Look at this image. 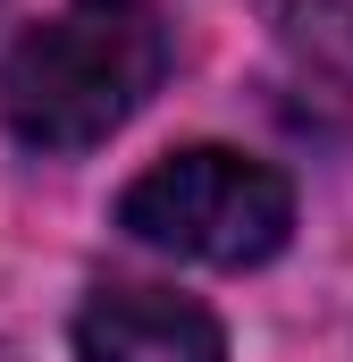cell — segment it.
I'll use <instances>...</instances> for the list:
<instances>
[{
  "instance_id": "4",
  "label": "cell",
  "mask_w": 353,
  "mask_h": 362,
  "mask_svg": "<svg viewBox=\"0 0 353 362\" xmlns=\"http://www.w3.org/2000/svg\"><path fill=\"white\" fill-rule=\"evenodd\" d=\"M0 362H8V354H0Z\"/></svg>"
},
{
  "instance_id": "2",
  "label": "cell",
  "mask_w": 353,
  "mask_h": 362,
  "mask_svg": "<svg viewBox=\"0 0 353 362\" xmlns=\"http://www.w3.org/2000/svg\"><path fill=\"white\" fill-rule=\"evenodd\" d=\"M118 228L135 245H160L185 262H210V270H253L294 228V185L269 160H244L227 144H193V152L152 160L118 194Z\"/></svg>"
},
{
  "instance_id": "1",
  "label": "cell",
  "mask_w": 353,
  "mask_h": 362,
  "mask_svg": "<svg viewBox=\"0 0 353 362\" xmlns=\"http://www.w3.org/2000/svg\"><path fill=\"white\" fill-rule=\"evenodd\" d=\"M169 76V25L143 0H76L0 68V118L25 152H92Z\"/></svg>"
},
{
  "instance_id": "3",
  "label": "cell",
  "mask_w": 353,
  "mask_h": 362,
  "mask_svg": "<svg viewBox=\"0 0 353 362\" xmlns=\"http://www.w3.org/2000/svg\"><path fill=\"white\" fill-rule=\"evenodd\" d=\"M76 362H227V337L193 295L101 286L76 312Z\"/></svg>"
}]
</instances>
